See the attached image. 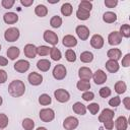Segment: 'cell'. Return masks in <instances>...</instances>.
<instances>
[{
  "label": "cell",
  "instance_id": "6da1fadb",
  "mask_svg": "<svg viewBox=\"0 0 130 130\" xmlns=\"http://www.w3.org/2000/svg\"><path fill=\"white\" fill-rule=\"evenodd\" d=\"M25 91V85L23 81L16 79L9 83L8 85V92L13 98H19L21 96Z\"/></svg>",
  "mask_w": 130,
  "mask_h": 130
},
{
  "label": "cell",
  "instance_id": "7a4b0ae2",
  "mask_svg": "<svg viewBox=\"0 0 130 130\" xmlns=\"http://www.w3.org/2000/svg\"><path fill=\"white\" fill-rule=\"evenodd\" d=\"M19 35H20L19 29L17 27L12 26V27H9V28H7L5 30V32H4V39L7 42H15V41L18 40Z\"/></svg>",
  "mask_w": 130,
  "mask_h": 130
},
{
  "label": "cell",
  "instance_id": "3957f363",
  "mask_svg": "<svg viewBox=\"0 0 130 130\" xmlns=\"http://www.w3.org/2000/svg\"><path fill=\"white\" fill-rule=\"evenodd\" d=\"M40 119L43 121V122H46V123H49L51 121L54 120L55 118V112L53 109H50V108H45V109H42L40 111Z\"/></svg>",
  "mask_w": 130,
  "mask_h": 130
},
{
  "label": "cell",
  "instance_id": "277c9868",
  "mask_svg": "<svg viewBox=\"0 0 130 130\" xmlns=\"http://www.w3.org/2000/svg\"><path fill=\"white\" fill-rule=\"evenodd\" d=\"M53 77L57 80H62L67 75V69L63 64H58L53 69Z\"/></svg>",
  "mask_w": 130,
  "mask_h": 130
},
{
  "label": "cell",
  "instance_id": "5b68a950",
  "mask_svg": "<svg viewBox=\"0 0 130 130\" xmlns=\"http://www.w3.org/2000/svg\"><path fill=\"white\" fill-rule=\"evenodd\" d=\"M54 96L59 103H66L70 100V93L63 88H58L54 91Z\"/></svg>",
  "mask_w": 130,
  "mask_h": 130
},
{
  "label": "cell",
  "instance_id": "8992f818",
  "mask_svg": "<svg viewBox=\"0 0 130 130\" xmlns=\"http://www.w3.org/2000/svg\"><path fill=\"white\" fill-rule=\"evenodd\" d=\"M78 124H79L78 119L73 116H69L65 118V120L63 121V127L65 128V130H74L77 128Z\"/></svg>",
  "mask_w": 130,
  "mask_h": 130
},
{
  "label": "cell",
  "instance_id": "52a82bcc",
  "mask_svg": "<svg viewBox=\"0 0 130 130\" xmlns=\"http://www.w3.org/2000/svg\"><path fill=\"white\" fill-rule=\"evenodd\" d=\"M107 73L102 70V69H98L94 73H92V79L94 81L95 84H103L107 81Z\"/></svg>",
  "mask_w": 130,
  "mask_h": 130
},
{
  "label": "cell",
  "instance_id": "ba28073f",
  "mask_svg": "<svg viewBox=\"0 0 130 130\" xmlns=\"http://www.w3.org/2000/svg\"><path fill=\"white\" fill-rule=\"evenodd\" d=\"M43 38H44L45 42L49 43L50 45L55 46V45L58 44V36L56 35V32H54V31H52V30H49V29L45 30Z\"/></svg>",
  "mask_w": 130,
  "mask_h": 130
},
{
  "label": "cell",
  "instance_id": "9c48e42d",
  "mask_svg": "<svg viewBox=\"0 0 130 130\" xmlns=\"http://www.w3.org/2000/svg\"><path fill=\"white\" fill-rule=\"evenodd\" d=\"M29 62L23 59H20L14 63V69L19 73H24L29 69Z\"/></svg>",
  "mask_w": 130,
  "mask_h": 130
},
{
  "label": "cell",
  "instance_id": "30bf717a",
  "mask_svg": "<svg viewBox=\"0 0 130 130\" xmlns=\"http://www.w3.org/2000/svg\"><path fill=\"white\" fill-rule=\"evenodd\" d=\"M75 32H76V35L78 36V38L81 41H86L88 39V37H89V29L85 25H78V26H76Z\"/></svg>",
  "mask_w": 130,
  "mask_h": 130
},
{
  "label": "cell",
  "instance_id": "8fae6325",
  "mask_svg": "<svg viewBox=\"0 0 130 130\" xmlns=\"http://www.w3.org/2000/svg\"><path fill=\"white\" fill-rule=\"evenodd\" d=\"M121 42H122V36L119 34V31L114 30L108 36V43L111 46H117L121 44Z\"/></svg>",
  "mask_w": 130,
  "mask_h": 130
},
{
  "label": "cell",
  "instance_id": "7c38bea8",
  "mask_svg": "<svg viewBox=\"0 0 130 130\" xmlns=\"http://www.w3.org/2000/svg\"><path fill=\"white\" fill-rule=\"evenodd\" d=\"M78 76L81 80H90L91 77H92V71L90 68L88 67H80L79 70H78Z\"/></svg>",
  "mask_w": 130,
  "mask_h": 130
},
{
  "label": "cell",
  "instance_id": "4fadbf2b",
  "mask_svg": "<svg viewBox=\"0 0 130 130\" xmlns=\"http://www.w3.org/2000/svg\"><path fill=\"white\" fill-rule=\"evenodd\" d=\"M114 116H115V113H114L113 110H111V109H104L102 111V113L100 114V116H99V121L104 123L106 121L113 120Z\"/></svg>",
  "mask_w": 130,
  "mask_h": 130
},
{
  "label": "cell",
  "instance_id": "5bb4252c",
  "mask_svg": "<svg viewBox=\"0 0 130 130\" xmlns=\"http://www.w3.org/2000/svg\"><path fill=\"white\" fill-rule=\"evenodd\" d=\"M23 53L25 57L29 59H34L37 56V47L34 44H26L23 49Z\"/></svg>",
  "mask_w": 130,
  "mask_h": 130
},
{
  "label": "cell",
  "instance_id": "9a60e30c",
  "mask_svg": "<svg viewBox=\"0 0 130 130\" xmlns=\"http://www.w3.org/2000/svg\"><path fill=\"white\" fill-rule=\"evenodd\" d=\"M27 79H28V82L31 85H35V86L40 85L43 82V76L40 73H37V72L29 73L28 76H27Z\"/></svg>",
  "mask_w": 130,
  "mask_h": 130
},
{
  "label": "cell",
  "instance_id": "2e32d148",
  "mask_svg": "<svg viewBox=\"0 0 130 130\" xmlns=\"http://www.w3.org/2000/svg\"><path fill=\"white\" fill-rule=\"evenodd\" d=\"M90 45L94 49H101L104 46V38L101 35H93L90 39Z\"/></svg>",
  "mask_w": 130,
  "mask_h": 130
},
{
  "label": "cell",
  "instance_id": "e0dca14e",
  "mask_svg": "<svg viewBox=\"0 0 130 130\" xmlns=\"http://www.w3.org/2000/svg\"><path fill=\"white\" fill-rule=\"evenodd\" d=\"M115 127L117 130H126L128 127V121L125 116H120L115 121Z\"/></svg>",
  "mask_w": 130,
  "mask_h": 130
},
{
  "label": "cell",
  "instance_id": "ac0fdd59",
  "mask_svg": "<svg viewBox=\"0 0 130 130\" xmlns=\"http://www.w3.org/2000/svg\"><path fill=\"white\" fill-rule=\"evenodd\" d=\"M107 57L109 58V60L118 61V60L122 57V52H121V50L118 49V48H113V49H110V50L107 52Z\"/></svg>",
  "mask_w": 130,
  "mask_h": 130
},
{
  "label": "cell",
  "instance_id": "d6986e66",
  "mask_svg": "<svg viewBox=\"0 0 130 130\" xmlns=\"http://www.w3.org/2000/svg\"><path fill=\"white\" fill-rule=\"evenodd\" d=\"M3 20L7 24H13L18 21V15L14 12H6L3 15Z\"/></svg>",
  "mask_w": 130,
  "mask_h": 130
},
{
  "label": "cell",
  "instance_id": "ffe728a7",
  "mask_svg": "<svg viewBox=\"0 0 130 130\" xmlns=\"http://www.w3.org/2000/svg\"><path fill=\"white\" fill-rule=\"evenodd\" d=\"M62 43H63V46L67 47V48H72V47H75L77 45V40L72 35H66L63 38Z\"/></svg>",
  "mask_w": 130,
  "mask_h": 130
},
{
  "label": "cell",
  "instance_id": "44dd1931",
  "mask_svg": "<svg viewBox=\"0 0 130 130\" xmlns=\"http://www.w3.org/2000/svg\"><path fill=\"white\" fill-rule=\"evenodd\" d=\"M105 66H106V69L111 73L117 72L119 70V68H120V65H119L118 61H115V60H108L106 62Z\"/></svg>",
  "mask_w": 130,
  "mask_h": 130
},
{
  "label": "cell",
  "instance_id": "7402d4cb",
  "mask_svg": "<svg viewBox=\"0 0 130 130\" xmlns=\"http://www.w3.org/2000/svg\"><path fill=\"white\" fill-rule=\"evenodd\" d=\"M51 67V62L47 59H41L37 62V68L43 72H47Z\"/></svg>",
  "mask_w": 130,
  "mask_h": 130
},
{
  "label": "cell",
  "instance_id": "603a6c76",
  "mask_svg": "<svg viewBox=\"0 0 130 130\" xmlns=\"http://www.w3.org/2000/svg\"><path fill=\"white\" fill-rule=\"evenodd\" d=\"M72 110L75 114H78V115H81V116L85 115V113H86V107L80 102H76L72 106Z\"/></svg>",
  "mask_w": 130,
  "mask_h": 130
},
{
  "label": "cell",
  "instance_id": "cb8c5ba5",
  "mask_svg": "<svg viewBox=\"0 0 130 130\" xmlns=\"http://www.w3.org/2000/svg\"><path fill=\"white\" fill-rule=\"evenodd\" d=\"M6 54H7V57H8L10 60H15V59L19 56L20 51H19V49H18L17 47H15V46H11V47L8 48Z\"/></svg>",
  "mask_w": 130,
  "mask_h": 130
},
{
  "label": "cell",
  "instance_id": "d4e9b609",
  "mask_svg": "<svg viewBox=\"0 0 130 130\" xmlns=\"http://www.w3.org/2000/svg\"><path fill=\"white\" fill-rule=\"evenodd\" d=\"M103 20L106 23H113L117 20V14L112 11H107L103 15Z\"/></svg>",
  "mask_w": 130,
  "mask_h": 130
},
{
  "label": "cell",
  "instance_id": "484cf974",
  "mask_svg": "<svg viewBox=\"0 0 130 130\" xmlns=\"http://www.w3.org/2000/svg\"><path fill=\"white\" fill-rule=\"evenodd\" d=\"M35 13L39 17H45L48 14V8L43 4H39L35 8Z\"/></svg>",
  "mask_w": 130,
  "mask_h": 130
},
{
  "label": "cell",
  "instance_id": "4316f807",
  "mask_svg": "<svg viewBox=\"0 0 130 130\" xmlns=\"http://www.w3.org/2000/svg\"><path fill=\"white\" fill-rule=\"evenodd\" d=\"M93 60V54L89 51H84L80 54V61L83 63H90Z\"/></svg>",
  "mask_w": 130,
  "mask_h": 130
},
{
  "label": "cell",
  "instance_id": "83f0119b",
  "mask_svg": "<svg viewBox=\"0 0 130 130\" xmlns=\"http://www.w3.org/2000/svg\"><path fill=\"white\" fill-rule=\"evenodd\" d=\"M76 86H77V88L80 90V91H87L89 88H90V82L88 81V80H79V81H77V83H76Z\"/></svg>",
  "mask_w": 130,
  "mask_h": 130
},
{
  "label": "cell",
  "instance_id": "f1b7e54d",
  "mask_svg": "<svg viewBox=\"0 0 130 130\" xmlns=\"http://www.w3.org/2000/svg\"><path fill=\"white\" fill-rule=\"evenodd\" d=\"M114 88H115V91H116L118 94H122V93H124V92L126 91L127 85H126V83H125L124 81L121 80V81H117V82L115 83Z\"/></svg>",
  "mask_w": 130,
  "mask_h": 130
},
{
  "label": "cell",
  "instance_id": "f546056e",
  "mask_svg": "<svg viewBox=\"0 0 130 130\" xmlns=\"http://www.w3.org/2000/svg\"><path fill=\"white\" fill-rule=\"evenodd\" d=\"M72 11H73V8H72V5L70 3H63L62 4V6H61V13L64 16H70Z\"/></svg>",
  "mask_w": 130,
  "mask_h": 130
},
{
  "label": "cell",
  "instance_id": "4dcf8cb0",
  "mask_svg": "<svg viewBox=\"0 0 130 130\" xmlns=\"http://www.w3.org/2000/svg\"><path fill=\"white\" fill-rule=\"evenodd\" d=\"M89 16H90V12L89 11H86L84 9L78 8L77 11H76V17L79 20H86V19L89 18Z\"/></svg>",
  "mask_w": 130,
  "mask_h": 130
},
{
  "label": "cell",
  "instance_id": "1f68e13d",
  "mask_svg": "<svg viewBox=\"0 0 130 130\" xmlns=\"http://www.w3.org/2000/svg\"><path fill=\"white\" fill-rule=\"evenodd\" d=\"M50 57H51V59L54 60V61H59V60L61 59V57H62L61 51H60L59 49H57L56 47L51 48V50H50Z\"/></svg>",
  "mask_w": 130,
  "mask_h": 130
},
{
  "label": "cell",
  "instance_id": "d6a6232c",
  "mask_svg": "<svg viewBox=\"0 0 130 130\" xmlns=\"http://www.w3.org/2000/svg\"><path fill=\"white\" fill-rule=\"evenodd\" d=\"M22 128L24 130H34L35 128V122L30 118H25L22 121Z\"/></svg>",
  "mask_w": 130,
  "mask_h": 130
},
{
  "label": "cell",
  "instance_id": "836d02e7",
  "mask_svg": "<svg viewBox=\"0 0 130 130\" xmlns=\"http://www.w3.org/2000/svg\"><path fill=\"white\" fill-rule=\"evenodd\" d=\"M62 24V18L58 15H54L51 19H50V25L54 28H58L60 27Z\"/></svg>",
  "mask_w": 130,
  "mask_h": 130
},
{
  "label": "cell",
  "instance_id": "e575fe53",
  "mask_svg": "<svg viewBox=\"0 0 130 130\" xmlns=\"http://www.w3.org/2000/svg\"><path fill=\"white\" fill-rule=\"evenodd\" d=\"M39 103L42 105V106H48L52 103V99L49 94L47 93H43L39 96Z\"/></svg>",
  "mask_w": 130,
  "mask_h": 130
},
{
  "label": "cell",
  "instance_id": "d590c367",
  "mask_svg": "<svg viewBox=\"0 0 130 130\" xmlns=\"http://www.w3.org/2000/svg\"><path fill=\"white\" fill-rule=\"evenodd\" d=\"M50 50L51 48H49L48 46H40V47H37V55L39 56H47L50 54Z\"/></svg>",
  "mask_w": 130,
  "mask_h": 130
},
{
  "label": "cell",
  "instance_id": "8d00e7d4",
  "mask_svg": "<svg viewBox=\"0 0 130 130\" xmlns=\"http://www.w3.org/2000/svg\"><path fill=\"white\" fill-rule=\"evenodd\" d=\"M119 34L122 36V38H129L130 37V25L129 24H123L120 27Z\"/></svg>",
  "mask_w": 130,
  "mask_h": 130
},
{
  "label": "cell",
  "instance_id": "74e56055",
  "mask_svg": "<svg viewBox=\"0 0 130 130\" xmlns=\"http://www.w3.org/2000/svg\"><path fill=\"white\" fill-rule=\"evenodd\" d=\"M65 58L68 62H75L76 60V53L72 49H68L65 52Z\"/></svg>",
  "mask_w": 130,
  "mask_h": 130
},
{
  "label": "cell",
  "instance_id": "f35d334b",
  "mask_svg": "<svg viewBox=\"0 0 130 130\" xmlns=\"http://www.w3.org/2000/svg\"><path fill=\"white\" fill-rule=\"evenodd\" d=\"M86 110H88L91 115H96L99 113V111H100V105L98 103H91V104H89L87 106Z\"/></svg>",
  "mask_w": 130,
  "mask_h": 130
},
{
  "label": "cell",
  "instance_id": "ab89813d",
  "mask_svg": "<svg viewBox=\"0 0 130 130\" xmlns=\"http://www.w3.org/2000/svg\"><path fill=\"white\" fill-rule=\"evenodd\" d=\"M78 8H80V9H84V10H86V11H89V12H90V10L92 9V3H91L90 1L83 0V1H81V2L79 3Z\"/></svg>",
  "mask_w": 130,
  "mask_h": 130
},
{
  "label": "cell",
  "instance_id": "60d3db41",
  "mask_svg": "<svg viewBox=\"0 0 130 130\" xmlns=\"http://www.w3.org/2000/svg\"><path fill=\"white\" fill-rule=\"evenodd\" d=\"M8 122H9L8 117H7L5 114L0 113V129H4V128H6L7 125H8Z\"/></svg>",
  "mask_w": 130,
  "mask_h": 130
},
{
  "label": "cell",
  "instance_id": "b9f144b4",
  "mask_svg": "<svg viewBox=\"0 0 130 130\" xmlns=\"http://www.w3.org/2000/svg\"><path fill=\"white\" fill-rule=\"evenodd\" d=\"M99 93H100V95H101L102 98L106 99V98H109V96L111 95V89H110V87H108V86H104V87H102V88L100 89Z\"/></svg>",
  "mask_w": 130,
  "mask_h": 130
},
{
  "label": "cell",
  "instance_id": "7bdbcfd3",
  "mask_svg": "<svg viewBox=\"0 0 130 130\" xmlns=\"http://www.w3.org/2000/svg\"><path fill=\"white\" fill-rule=\"evenodd\" d=\"M82 99H83L85 102H89V101H92V100L94 99V93H93L92 91H89V90H87V91H84V92L82 93Z\"/></svg>",
  "mask_w": 130,
  "mask_h": 130
},
{
  "label": "cell",
  "instance_id": "ee69618b",
  "mask_svg": "<svg viewBox=\"0 0 130 130\" xmlns=\"http://www.w3.org/2000/svg\"><path fill=\"white\" fill-rule=\"evenodd\" d=\"M120 104H121V99H120V96H118V95L112 98V99L109 101V105H110L111 107H113V108L118 107Z\"/></svg>",
  "mask_w": 130,
  "mask_h": 130
},
{
  "label": "cell",
  "instance_id": "f6af8a7d",
  "mask_svg": "<svg viewBox=\"0 0 130 130\" xmlns=\"http://www.w3.org/2000/svg\"><path fill=\"white\" fill-rule=\"evenodd\" d=\"M15 1L14 0H2L1 1V5L6 8V9H9V8H12V6L14 5Z\"/></svg>",
  "mask_w": 130,
  "mask_h": 130
},
{
  "label": "cell",
  "instance_id": "bcb514c9",
  "mask_svg": "<svg viewBox=\"0 0 130 130\" xmlns=\"http://www.w3.org/2000/svg\"><path fill=\"white\" fill-rule=\"evenodd\" d=\"M122 66L123 67H129L130 66V54H126L122 59Z\"/></svg>",
  "mask_w": 130,
  "mask_h": 130
},
{
  "label": "cell",
  "instance_id": "7dc6e473",
  "mask_svg": "<svg viewBox=\"0 0 130 130\" xmlns=\"http://www.w3.org/2000/svg\"><path fill=\"white\" fill-rule=\"evenodd\" d=\"M117 4H118L117 0H105V5L108 8H114L117 6Z\"/></svg>",
  "mask_w": 130,
  "mask_h": 130
},
{
  "label": "cell",
  "instance_id": "c3c4849f",
  "mask_svg": "<svg viewBox=\"0 0 130 130\" xmlns=\"http://www.w3.org/2000/svg\"><path fill=\"white\" fill-rule=\"evenodd\" d=\"M7 80V73L5 70L3 69H0V84L2 83H5Z\"/></svg>",
  "mask_w": 130,
  "mask_h": 130
},
{
  "label": "cell",
  "instance_id": "681fc988",
  "mask_svg": "<svg viewBox=\"0 0 130 130\" xmlns=\"http://www.w3.org/2000/svg\"><path fill=\"white\" fill-rule=\"evenodd\" d=\"M104 124V127L107 129V130H112L114 128V121L113 120H109V121H106L103 123Z\"/></svg>",
  "mask_w": 130,
  "mask_h": 130
},
{
  "label": "cell",
  "instance_id": "f907efd6",
  "mask_svg": "<svg viewBox=\"0 0 130 130\" xmlns=\"http://www.w3.org/2000/svg\"><path fill=\"white\" fill-rule=\"evenodd\" d=\"M34 0H20V4L23 5L24 7H28L30 5H32Z\"/></svg>",
  "mask_w": 130,
  "mask_h": 130
},
{
  "label": "cell",
  "instance_id": "816d5d0a",
  "mask_svg": "<svg viewBox=\"0 0 130 130\" xmlns=\"http://www.w3.org/2000/svg\"><path fill=\"white\" fill-rule=\"evenodd\" d=\"M122 102H123L125 108H126L127 110H130V98H129V96H126V98H124V100H123Z\"/></svg>",
  "mask_w": 130,
  "mask_h": 130
},
{
  "label": "cell",
  "instance_id": "f5cc1de1",
  "mask_svg": "<svg viewBox=\"0 0 130 130\" xmlns=\"http://www.w3.org/2000/svg\"><path fill=\"white\" fill-rule=\"evenodd\" d=\"M8 64V60L3 57V56H0V66H6Z\"/></svg>",
  "mask_w": 130,
  "mask_h": 130
},
{
  "label": "cell",
  "instance_id": "db71d44e",
  "mask_svg": "<svg viewBox=\"0 0 130 130\" xmlns=\"http://www.w3.org/2000/svg\"><path fill=\"white\" fill-rule=\"evenodd\" d=\"M36 130H48L46 127H39V128H37Z\"/></svg>",
  "mask_w": 130,
  "mask_h": 130
},
{
  "label": "cell",
  "instance_id": "11a10c76",
  "mask_svg": "<svg viewBox=\"0 0 130 130\" xmlns=\"http://www.w3.org/2000/svg\"><path fill=\"white\" fill-rule=\"evenodd\" d=\"M2 103H3V99H2V96L0 95V106L2 105Z\"/></svg>",
  "mask_w": 130,
  "mask_h": 130
},
{
  "label": "cell",
  "instance_id": "9f6ffc18",
  "mask_svg": "<svg viewBox=\"0 0 130 130\" xmlns=\"http://www.w3.org/2000/svg\"><path fill=\"white\" fill-rule=\"evenodd\" d=\"M0 50H1V45H0Z\"/></svg>",
  "mask_w": 130,
  "mask_h": 130
}]
</instances>
